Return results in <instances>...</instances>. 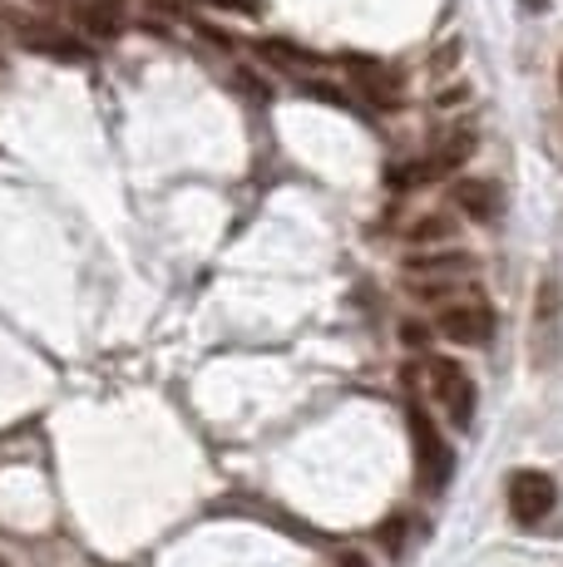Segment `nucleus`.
Instances as JSON below:
<instances>
[{
	"label": "nucleus",
	"mask_w": 563,
	"mask_h": 567,
	"mask_svg": "<svg viewBox=\"0 0 563 567\" xmlns=\"http://www.w3.org/2000/svg\"><path fill=\"white\" fill-rule=\"evenodd\" d=\"M524 6H529V10H544V6H549V0H524Z\"/></svg>",
	"instance_id": "ddd939ff"
},
{
	"label": "nucleus",
	"mask_w": 563,
	"mask_h": 567,
	"mask_svg": "<svg viewBox=\"0 0 563 567\" xmlns=\"http://www.w3.org/2000/svg\"><path fill=\"white\" fill-rule=\"evenodd\" d=\"M440 336L454 346H490L494 336V311L484 301H464V307L440 311Z\"/></svg>",
	"instance_id": "39448f33"
},
{
	"label": "nucleus",
	"mask_w": 563,
	"mask_h": 567,
	"mask_svg": "<svg viewBox=\"0 0 563 567\" xmlns=\"http://www.w3.org/2000/svg\"><path fill=\"white\" fill-rule=\"evenodd\" d=\"M430 390H436V400L446 405V414L460 430H470L474 424V380L464 365H454L450 355H436L430 361Z\"/></svg>",
	"instance_id": "7ed1b4c3"
},
{
	"label": "nucleus",
	"mask_w": 563,
	"mask_h": 567,
	"mask_svg": "<svg viewBox=\"0 0 563 567\" xmlns=\"http://www.w3.org/2000/svg\"><path fill=\"white\" fill-rule=\"evenodd\" d=\"M430 271H440V277H470V271H474V257H470V252H440V257L410 261V277H430Z\"/></svg>",
	"instance_id": "6e6552de"
},
{
	"label": "nucleus",
	"mask_w": 563,
	"mask_h": 567,
	"mask_svg": "<svg viewBox=\"0 0 563 567\" xmlns=\"http://www.w3.org/2000/svg\"><path fill=\"white\" fill-rule=\"evenodd\" d=\"M6 25H16V20H10V16H6V6H0V30H6Z\"/></svg>",
	"instance_id": "f8f14e48"
},
{
	"label": "nucleus",
	"mask_w": 563,
	"mask_h": 567,
	"mask_svg": "<svg viewBox=\"0 0 563 567\" xmlns=\"http://www.w3.org/2000/svg\"><path fill=\"white\" fill-rule=\"evenodd\" d=\"M0 567H10V563H6V558H0Z\"/></svg>",
	"instance_id": "dca6fc26"
},
{
	"label": "nucleus",
	"mask_w": 563,
	"mask_h": 567,
	"mask_svg": "<svg viewBox=\"0 0 563 567\" xmlns=\"http://www.w3.org/2000/svg\"><path fill=\"white\" fill-rule=\"evenodd\" d=\"M559 90H563V64H559Z\"/></svg>",
	"instance_id": "2eb2a0df"
},
{
	"label": "nucleus",
	"mask_w": 563,
	"mask_h": 567,
	"mask_svg": "<svg viewBox=\"0 0 563 567\" xmlns=\"http://www.w3.org/2000/svg\"><path fill=\"white\" fill-rule=\"evenodd\" d=\"M400 336H406V346H426V331H420L416 321H406V326H400Z\"/></svg>",
	"instance_id": "9b49d317"
},
{
	"label": "nucleus",
	"mask_w": 563,
	"mask_h": 567,
	"mask_svg": "<svg viewBox=\"0 0 563 567\" xmlns=\"http://www.w3.org/2000/svg\"><path fill=\"white\" fill-rule=\"evenodd\" d=\"M218 10H237V16H263V0H208Z\"/></svg>",
	"instance_id": "1a4fd4ad"
},
{
	"label": "nucleus",
	"mask_w": 563,
	"mask_h": 567,
	"mask_svg": "<svg viewBox=\"0 0 563 567\" xmlns=\"http://www.w3.org/2000/svg\"><path fill=\"white\" fill-rule=\"evenodd\" d=\"M563 291H559V281L549 277L544 287H539V301H534V346H539V355L534 361L539 365H549L554 361V341H559V311H563Z\"/></svg>",
	"instance_id": "423d86ee"
},
{
	"label": "nucleus",
	"mask_w": 563,
	"mask_h": 567,
	"mask_svg": "<svg viewBox=\"0 0 563 567\" xmlns=\"http://www.w3.org/2000/svg\"><path fill=\"white\" fill-rule=\"evenodd\" d=\"M500 188H494L490 178H464L454 183V207H460L464 217H474V223H494L500 217Z\"/></svg>",
	"instance_id": "0eeeda50"
},
{
	"label": "nucleus",
	"mask_w": 563,
	"mask_h": 567,
	"mask_svg": "<svg viewBox=\"0 0 563 567\" xmlns=\"http://www.w3.org/2000/svg\"><path fill=\"white\" fill-rule=\"evenodd\" d=\"M16 40L35 54H50V60L64 64H90V45L74 35H64L60 25H40V20H16Z\"/></svg>",
	"instance_id": "20e7f679"
},
{
	"label": "nucleus",
	"mask_w": 563,
	"mask_h": 567,
	"mask_svg": "<svg viewBox=\"0 0 563 567\" xmlns=\"http://www.w3.org/2000/svg\"><path fill=\"white\" fill-rule=\"evenodd\" d=\"M410 440H416V484L426 488V494H446L450 474H454V450L446 444V434L436 430V420H430L426 410L410 405Z\"/></svg>",
	"instance_id": "f257e3e1"
},
{
	"label": "nucleus",
	"mask_w": 563,
	"mask_h": 567,
	"mask_svg": "<svg viewBox=\"0 0 563 567\" xmlns=\"http://www.w3.org/2000/svg\"><path fill=\"white\" fill-rule=\"evenodd\" d=\"M554 504H559V484L544 468H519V474L509 478V514H514V523L534 528V523H544L554 514Z\"/></svg>",
	"instance_id": "f03ea898"
},
{
	"label": "nucleus",
	"mask_w": 563,
	"mask_h": 567,
	"mask_svg": "<svg viewBox=\"0 0 563 567\" xmlns=\"http://www.w3.org/2000/svg\"><path fill=\"white\" fill-rule=\"evenodd\" d=\"M346 567H366V563L361 558H346Z\"/></svg>",
	"instance_id": "4468645a"
},
{
	"label": "nucleus",
	"mask_w": 563,
	"mask_h": 567,
	"mask_svg": "<svg viewBox=\"0 0 563 567\" xmlns=\"http://www.w3.org/2000/svg\"><path fill=\"white\" fill-rule=\"evenodd\" d=\"M450 223L446 217H426V227H416V243H430V237H446Z\"/></svg>",
	"instance_id": "9d476101"
}]
</instances>
